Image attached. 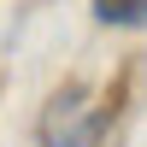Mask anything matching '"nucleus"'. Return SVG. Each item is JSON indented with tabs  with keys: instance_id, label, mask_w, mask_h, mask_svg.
Instances as JSON below:
<instances>
[{
	"instance_id": "obj_1",
	"label": "nucleus",
	"mask_w": 147,
	"mask_h": 147,
	"mask_svg": "<svg viewBox=\"0 0 147 147\" xmlns=\"http://www.w3.org/2000/svg\"><path fill=\"white\" fill-rule=\"evenodd\" d=\"M59 106V100H53ZM100 129H106V112L94 106V112H82V118H71L65 106L53 112V124H47V147H100Z\"/></svg>"
},
{
	"instance_id": "obj_2",
	"label": "nucleus",
	"mask_w": 147,
	"mask_h": 147,
	"mask_svg": "<svg viewBox=\"0 0 147 147\" xmlns=\"http://www.w3.org/2000/svg\"><path fill=\"white\" fill-rule=\"evenodd\" d=\"M94 18L112 30H147V0H94Z\"/></svg>"
}]
</instances>
